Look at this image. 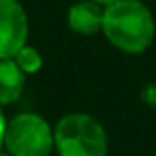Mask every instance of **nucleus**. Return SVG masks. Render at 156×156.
Listing matches in <instances>:
<instances>
[{
    "mask_svg": "<svg viewBox=\"0 0 156 156\" xmlns=\"http://www.w3.org/2000/svg\"><path fill=\"white\" fill-rule=\"evenodd\" d=\"M55 138L40 115L22 113L6 125L4 146L10 156H50Z\"/></svg>",
    "mask_w": 156,
    "mask_h": 156,
    "instance_id": "obj_3",
    "label": "nucleus"
},
{
    "mask_svg": "<svg viewBox=\"0 0 156 156\" xmlns=\"http://www.w3.org/2000/svg\"><path fill=\"white\" fill-rule=\"evenodd\" d=\"M105 38L125 53H142L154 40V18L138 0H119L105 6Z\"/></svg>",
    "mask_w": 156,
    "mask_h": 156,
    "instance_id": "obj_1",
    "label": "nucleus"
},
{
    "mask_svg": "<svg viewBox=\"0 0 156 156\" xmlns=\"http://www.w3.org/2000/svg\"><path fill=\"white\" fill-rule=\"evenodd\" d=\"M0 156H10V154H0Z\"/></svg>",
    "mask_w": 156,
    "mask_h": 156,
    "instance_id": "obj_10",
    "label": "nucleus"
},
{
    "mask_svg": "<svg viewBox=\"0 0 156 156\" xmlns=\"http://www.w3.org/2000/svg\"><path fill=\"white\" fill-rule=\"evenodd\" d=\"M6 119H4V113H2V109H0V146L4 144V134H6Z\"/></svg>",
    "mask_w": 156,
    "mask_h": 156,
    "instance_id": "obj_8",
    "label": "nucleus"
},
{
    "mask_svg": "<svg viewBox=\"0 0 156 156\" xmlns=\"http://www.w3.org/2000/svg\"><path fill=\"white\" fill-rule=\"evenodd\" d=\"M26 83V73L14 59H0V105H10L20 99Z\"/></svg>",
    "mask_w": 156,
    "mask_h": 156,
    "instance_id": "obj_6",
    "label": "nucleus"
},
{
    "mask_svg": "<svg viewBox=\"0 0 156 156\" xmlns=\"http://www.w3.org/2000/svg\"><path fill=\"white\" fill-rule=\"evenodd\" d=\"M105 20V6L97 4L95 0H79L69 8L67 22L75 34L93 36L99 30H103Z\"/></svg>",
    "mask_w": 156,
    "mask_h": 156,
    "instance_id": "obj_5",
    "label": "nucleus"
},
{
    "mask_svg": "<svg viewBox=\"0 0 156 156\" xmlns=\"http://www.w3.org/2000/svg\"><path fill=\"white\" fill-rule=\"evenodd\" d=\"M14 61L18 63V67L22 69L24 73H36L42 67V55L32 46H24L22 50L14 55Z\"/></svg>",
    "mask_w": 156,
    "mask_h": 156,
    "instance_id": "obj_7",
    "label": "nucleus"
},
{
    "mask_svg": "<svg viewBox=\"0 0 156 156\" xmlns=\"http://www.w3.org/2000/svg\"><path fill=\"white\" fill-rule=\"evenodd\" d=\"M97 4H101V6H111V4H115V2H119V0H95Z\"/></svg>",
    "mask_w": 156,
    "mask_h": 156,
    "instance_id": "obj_9",
    "label": "nucleus"
},
{
    "mask_svg": "<svg viewBox=\"0 0 156 156\" xmlns=\"http://www.w3.org/2000/svg\"><path fill=\"white\" fill-rule=\"evenodd\" d=\"M28 18L18 0H0V59H14L26 46Z\"/></svg>",
    "mask_w": 156,
    "mask_h": 156,
    "instance_id": "obj_4",
    "label": "nucleus"
},
{
    "mask_svg": "<svg viewBox=\"0 0 156 156\" xmlns=\"http://www.w3.org/2000/svg\"><path fill=\"white\" fill-rule=\"evenodd\" d=\"M53 138L59 156H105L107 152L105 129L85 113H69L59 119Z\"/></svg>",
    "mask_w": 156,
    "mask_h": 156,
    "instance_id": "obj_2",
    "label": "nucleus"
}]
</instances>
